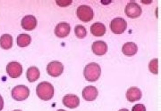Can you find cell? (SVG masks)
<instances>
[{
  "label": "cell",
  "instance_id": "6da1fadb",
  "mask_svg": "<svg viewBox=\"0 0 161 111\" xmlns=\"http://www.w3.org/2000/svg\"><path fill=\"white\" fill-rule=\"evenodd\" d=\"M36 93L38 97L42 100H49L54 96L55 89L50 83L41 82L37 85Z\"/></svg>",
  "mask_w": 161,
  "mask_h": 111
},
{
  "label": "cell",
  "instance_id": "7a4b0ae2",
  "mask_svg": "<svg viewBox=\"0 0 161 111\" xmlns=\"http://www.w3.org/2000/svg\"><path fill=\"white\" fill-rule=\"evenodd\" d=\"M83 75L87 81L96 82L101 75V68L98 63L92 62L84 68Z\"/></svg>",
  "mask_w": 161,
  "mask_h": 111
},
{
  "label": "cell",
  "instance_id": "3957f363",
  "mask_svg": "<svg viewBox=\"0 0 161 111\" xmlns=\"http://www.w3.org/2000/svg\"><path fill=\"white\" fill-rule=\"evenodd\" d=\"M30 90L29 88L25 85H17L13 88L12 90V97L13 99L17 101L25 100L29 97Z\"/></svg>",
  "mask_w": 161,
  "mask_h": 111
},
{
  "label": "cell",
  "instance_id": "277c9868",
  "mask_svg": "<svg viewBox=\"0 0 161 111\" xmlns=\"http://www.w3.org/2000/svg\"><path fill=\"white\" fill-rule=\"evenodd\" d=\"M94 16V12L92 7L89 6H80L77 8V17L83 22H91Z\"/></svg>",
  "mask_w": 161,
  "mask_h": 111
},
{
  "label": "cell",
  "instance_id": "5b68a950",
  "mask_svg": "<svg viewBox=\"0 0 161 111\" xmlns=\"http://www.w3.org/2000/svg\"><path fill=\"white\" fill-rule=\"evenodd\" d=\"M110 29L115 34H122L125 31L127 28V23L125 19L123 18H115L110 22Z\"/></svg>",
  "mask_w": 161,
  "mask_h": 111
},
{
  "label": "cell",
  "instance_id": "8992f818",
  "mask_svg": "<svg viewBox=\"0 0 161 111\" xmlns=\"http://www.w3.org/2000/svg\"><path fill=\"white\" fill-rule=\"evenodd\" d=\"M6 72L12 78H17L23 74V66L16 61L9 62L6 66Z\"/></svg>",
  "mask_w": 161,
  "mask_h": 111
},
{
  "label": "cell",
  "instance_id": "52a82bcc",
  "mask_svg": "<svg viewBox=\"0 0 161 111\" xmlns=\"http://www.w3.org/2000/svg\"><path fill=\"white\" fill-rule=\"evenodd\" d=\"M64 71V65L59 61H51L47 66V72L49 76L57 77L62 75Z\"/></svg>",
  "mask_w": 161,
  "mask_h": 111
},
{
  "label": "cell",
  "instance_id": "ba28073f",
  "mask_svg": "<svg viewBox=\"0 0 161 111\" xmlns=\"http://www.w3.org/2000/svg\"><path fill=\"white\" fill-rule=\"evenodd\" d=\"M125 13L129 18H137L142 14V8L138 4L134 2H130L125 7Z\"/></svg>",
  "mask_w": 161,
  "mask_h": 111
},
{
  "label": "cell",
  "instance_id": "9c48e42d",
  "mask_svg": "<svg viewBox=\"0 0 161 111\" xmlns=\"http://www.w3.org/2000/svg\"><path fill=\"white\" fill-rule=\"evenodd\" d=\"M98 89L95 86H86L82 90V98L87 101H93L98 97Z\"/></svg>",
  "mask_w": 161,
  "mask_h": 111
},
{
  "label": "cell",
  "instance_id": "30bf717a",
  "mask_svg": "<svg viewBox=\"0 0 161 111\" xmlns=\"http://www.w3.org/2000/svg\"><path fill=\"white\" fill-rule=\"evenodd\" d=\"M37 19L33 16V15H26L23 18L22 20V27L23 29L25 30H33V29L37 27Z\"/></svg>",
  "mask_w": 161,
  "mask_h": 111
},
{
  "label": "cell",
  "instance_id": "8fae6325",
  "mask_svg": "<svg viewBox=\"0 0 161 111\" xmlns=\"http://www.w3.org/2000/svg\"><path fill=\"white\" fill-rule=\"evenodd\" d=\"M63 103L69 109H75L80 105V99L75 94H67L63 98Z\"/></svg>",
  "mask_w": 161,
  "mask_h": 111
},
{
  "label": "cell",
  "instance_id": "7c38bea8",
  "mask_svg": "<svg viewBox=\"0 0 161 111\" xmlns=\"http://www.w3.org/2000/svg\"><path fill=\"white\" fill-rule=\"evenodd\" d=\"M70 30H71V27L67 22H60L57 25L55 29V34L58 37L64 38L69 35Z\"/></svg>",
  "mask_w": 161,
  "mask_h": 111
},
{
  "label": "cell",
  "instance_id": "4fadbf2b",
  "mask_svg": "<svg viewBox=\"0 0 161 111\" xmlns=\"http://www.w3.org/2000/svg\"><path fill=\"white\" fill-rule=\"evenodd\" d=\"M142 91L138 87H131L127 90L126 92V99L130 102L138 101L142 99Z\"/></svg>",
  "mask_w": 161,
  "mask_h": 111
},
{
  "label": "cell",
  "instance_id": "5bb4252c",
  "mask_svg": "<svg viewBox=\"0 0 161 111\" xmlns=\"http://www.w3.org/2000/svg\"><path fill=\"white\" fill-rule=\"evenodd\" d=\"M92 52L96 55H104L108 52V45L104 41H96L92 44Z\"/></svg>",
  "mask_w": 161,
  "mask_h": 111
},
{
  "label": "cell",
  "instance_id": "9a60e30c",
  "mask_svg": "<svg viewBox=\"0 0 161 111\" xmlns=\"http://www.w3.org/2000/svg\"><path fill=\"white\" fill-rule=\"evenodd\" d=\"M122 52L126 56H133L138 52V46L133 42H127L122 47Z\"/></svg>",
  "mask_w": 161,
  "mask_h": 111
},
{
  "label": "cell",
  "instance_id": "2e32d148",
  "mask_svg": "<svg viewBox=\"0 0 161 111\" xmlns=\"http://www.w3.org/2000/svg\"><path fill=\"white\" fill-rule=\"evenodd\" d=\"M91 32L95 36H102L106 33V26L101 22H95L91 27Z\"/></svg>",
  "mask_w": 161,
  "mask_h": 111
},
{
  "label": "cell",
  "instance_id": "e0dca14e",
  "mask_svg": "<svg viewBox=\"0 0 161 111\" xmlns=\"http://www.w3.org/2000/svg\"><path fill=\"white\" fill-rule=\"evenodd\" d=\"M40 70L37 67H30L28 70H27V73H26V76H27V79L28 81L31 83H33L35 81H37L39 78H40Z\"/></svg>",
  "mask_w": 161,
  "mask_h": 111
},
{
  "label": "cell",
  "instance_id": "ac0fdd59",
  "mask_svg": "<svg viewBox=\"0 0 161 111\" xmlns=\"http://www.w3.org/2000/svg\"><path fill=\"white\" fill-rule=\"evenodd\" d=\"M0 46L1 48L8 50L13 46V37L9 34H4L0 37Z\"/></svg>",
  "mask_w": 161,
  "mask_h": 111
},
{
  "label": "cell",
  "instance_id": "d6986e66",
  "mask_svg": "<svg viewBox=\"0 0 161 111\" xmlns=\"http://www.w3.org/2000/svg\"><path fill=\"white\" fill-rule=\"evenodd\" d=\"M31 42V37L28 34H20L17 36V45L20 47H26Z\"/></svg>",
  "mask_w": 161,
  "mask_h": 111
},
{
  "label": "cell",
  "instance_id": "ffe728a7",
  "mask_svg": "<svg viewBox=\"0 0 161 111\" xmlns=\"http://www.w3.org/2000/svg\"><path fill=\"white\" fill-rule=\"evenodd\" d=\"M75 34L78 38H84L87 36V30L85 27L81 25H77L75 28Z\"/></svg>",
  "mask_w": 161,
  "mask_h": 111
},
{
  "label": "cell",
  "instance_id": "44dd1931",
  "mask_svg": "<svg viewBox=\"0 0 161 111\" xmlns=\"http://www.w3.org/2000/svg\"><path fill=\"white\" fill-rule=\"evenodd\" d=\"M149 70L152 74L158 75V59H153L150 60V64H149Z\"/></svg>",
  "mask_w": 161,
  "mask_h": 111
},
{
  "label": "cell",
  "instance_id": "7402d4cb",
  "mask_svg": "<svg viewBox=\"0 0 161 111\" xmlns=\"http://www.w3.org/2000/svg\"><path fill=\"white\" fill-rule=\"evenodd\" d=\"M132 111H146V108L143 104H136L132 107Z\"/></svg>",
  "mask_w": 161,
  "mask_h": 111
},
{
  "label": "cell",
  "instance_id": "603a6c76",
  "mask_svg": "<svg viewBox=\"0 0 161 111\" xmlns=\"http://www.w3.org/2000/svg\"><path fill=\"white\" fill-rule=\"evenodd\" d=\"M57 4L59 6H67L72 4V1H57Z\"/></svg>",
  "mask_w": 161,
  "mask_h": 111
},
{
  "label": "cell",
  "instance_id": "cb8c5ba5",
  "mask_svg": "<svg viewBox=\"0 0 161 111\" xmlns=\"http://www.w3.org/2000/svg\"><path fill=\"white\" fill-rule=\"evenodd\" d=\"M3 108H4V99L2 98V96L0 95V111L3 109Z\"/></svg>",
  "mask_w": 161,
  "mask_h": 111
},
{
  "label": "cell",
  "instance_id": "d4e9b609",
  "mask_svg": "<svg viewBox=\"0 0 161 111\" xmlns=\"http://www.w3.org/2000/svg\"><path fill=\"white\" fill-rule=\"evenodd\" d=\"M119 111H129L128 109H120Z\"/></svg>",
  "mask_w": 161,
  "mask_h": 111
},
{
  "label": "cell",
  "instance_id": "484cf974",
  "mask_svg": "<svg viewBox=\"0 0 161 111\" xmlns=\"http://www.w3.org/2000/svg\"><path fill=\"white\" fill-rule=\"evenodd\" d=\"M58 111H65V110H63V109H60V110H58Z\"/></svg>",
  "mask_w": 161,
  "mask_h": 111
},
{
  "label": "cell",
  "instance_id": "4316f807",
  "mask_svg": "<svg viewBox=\"0 0 161 111\" xmlns=\"http://www.w3.org/2000/svg\"><path fill=\"white\" fill-rule=\"evenodd\" d=\"M14 111H22V110H19V109H17V110H14Z\"/></svg>",
  "mask_w": 161,
  "mask_h": 111
}]
</instances>
